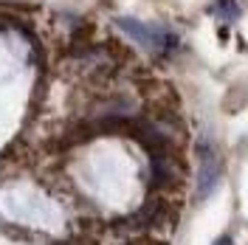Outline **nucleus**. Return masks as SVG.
I'll use <instances>...</instances> for the list:
<instances>
[{"mask_svg": "<svg viewBox=\"0 0 248 245\" xmlns=\"http://www.w3.org/2000/svg\"><path fill=\"white\" fill-rule=\"evenodd\" d=\"M215 245H234L232 237H220V240H215Z\"/></svg>", "mask_w": 248, "mask_h": 245, "instance_id": "obj_4", "label": "nucleus"}, {"mask_svg": "<svg viewBox=\"0 0 248 245\" xmlns=\"http://www.w3.org/2000/svg\"><path fill=\"white\" fill-rule=\"evenodd\" d=\"M212 12H215V17L217 20H223V23H234V20H240V6H237V0H217Z\"/></svg>", "mask_w": 248, "mask_h": 245, "instance_id": "obj_3", "label": "nucleus"}, {"mask_svg": "<svg viewBox=\"0 0 248 245\" xmlns=\"http://www.w3.org/2000/svg\"><path fill=\"white\" fill-rule=\"evenodd\" d=\"M217 181H220V161L212 150L201 147V169H198V198H209L217 189Z\"/></svg>", "mask_w": 248, "mask_h": 245, "instance_id": "obj_2", "label": "nucleus"}, {"mask_svg": "<svg viewBox=\"0 0 248 245\" xmlns=\"http://www.w3.org/2000/svg\"><path fill=\"white\" fill-rule=\"evenodd\" d=\"M119 31H124L133 43H139L141 48L153 51V54H164L175 46V34L167 31L164 26H153V23H141L136 17H116Z\"/></svg>", "mask_w": 248, "mask_h": 245, "instance_id": "obj_1", "label": "nucleus"}]
</instances>
